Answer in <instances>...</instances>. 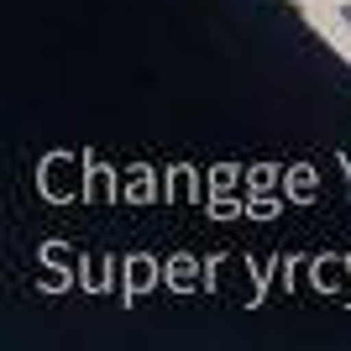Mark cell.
Segmentation results:
<instances>
[{
	"instance_id": "cell-1",
	"label": "cell",
	"mask_w": 351,
	"mask_h": 351,
	"mask_svg": "<svg viewBox=\"0 0 351 351\" xmlns=\"http://www.w3.org/2000/svg\"><path fill=\"white\" fill-rule=\"evenodd\" d=\"M89 189V168L73 152H53V158H43V194L47 199H79V194Z\"/></svg>"
},
{
	"instance_id": "cell-2",
	"label": "cell",
	"mask_w": 351,
	"mask_h": 351,
	"mask_svg": "<svg viewBox=\"0 0 351 351\" xmlns=\"http://www.w3.org/2000/svg\"><path fill=\"white\" fill-rule=\"evenodd\" d=\"M309 267H315V289L336 293L341 304H351V267L341 257H320V263H309Z\"/></svg>"
},
{
	"instance_id": "cell-3",
	"label": "cell",
	"mask_w": 351,
	"mask_h": 351,
	"mask_svg": "<svg viewBox=\"0 0 351 351\" xmlns=\"http://www.w3.org/2000/svg\"><path fill=\"white\" fill-rule=\"evenodd\" d=\"M89 205H116L121 189H116V173L105 168V162H89V189H84Z\"/></svg>"
},
{
	"instance_id": "cell-4",
	"label": "cell",
	"mask_w": 351,
	"mask_h": 351,
	"mask_svg": "<svg viewBox=\"0 0 351 351\" xmlns=\"http://www.w3.org/2000/svg\"><path fill=\"white\" fill-rule=\"evenodd\" d=\"M79 263H84V257H79V247H69V241H43V267H58V273H73Z\"/></svg>"
},
{
	"instance_id": "cell-5",
	"label": "cell",
	"mask_w": 351,
	"mask_h": 351,
	"mask_svg": "<svg viewBox=\"0 0 351 351\" xmlns=\"http://www.w3.org/2000/svg\"><path fill=\"white\" fill-rule=\"evenodd\" d=\"M121 199H132V205L158 199V189H152V173H147V168H132V173H126V184H121Z\"/></svg>"
},
{
	"instance_id": "cell-6",
	"label": "cell",
	"mask_w": 351,
	"mask_h": 351,
	"mask_svg": "<svg viewBox=\"0 0 351 351\" xmlns=\"http://www.w3.org/2000/svg\"><path fill=\"white\" fill-rule=\"evenodd\" d=\"M168 283L173 289H199V263H194L189 252H178L173 263H168Z\"/></svg>"
},
{
	"instance_id": "cell-7",
	"label": "cell",
	"mask_w": 351,
	"mask_h": 351,
	"mask_svg": "<svg viewBox=\"0 0 351 351\" xmlns=\"http://www.w3.org/2000/svg\"><path fill=\"white\" fill-rule=\"evenodd\" d=\"M126 267H132V273H126V289L132 293H147L152 283H158V263H152V257H132Z\"/></svg>"
},
{
	"instance_id": "cell-8",
	"label": "cell",
	"mask_w": 351,
	"mask_h": 351,
	"mask_svg": "<svg viewBox=\"0 0 351 351\" xmlns=\"http://www.w3.org/2000/svg\"><path fill=\"white\" fill-rule=\"evenodd\" d=\"M189 184H194V173H189V168H178V173H173V199H189Z\"/></svg>"
},
{
	"instance_id": "cell-9",
	"label": "cell",
	"mask_w": 351,
	"mask_h": 351,
	"mask_svg": "<svg viewBox=\"0 0 351 351\" xmlns=\"http://www.w3.org/2000/svg\"><path fill=\"white\" fill-rule=\"evenodd\" d=\"M293 194H299V199H315V184H309V168H299V173H293Z\"/></svg>"
},
{
	"instance_id": "cell-10",
	"label": "cell",
	"mask_w": 351,
	"mask_h": 351,
	"mask_svg": "<svg viewBox=\"0 0 351 351\" xmlns=\"http://www.w3.org/2000/svg\"><path fill=\"white\" fill-rule=\"evenodd\" d=\"M236 178H241L236 168H215V189H236Z\"/></svg>"
},
{
	"instance_id": "cell-11",
	"label": "cell",
	"mask_w": 351,
	"mask_h": 351,
	"mask_svg": "<svg viewBox=\"0 0 351 351\" xmlns=\"http://www.w3.org/2000/svg\"><path fill=\"white\" fill-rule=\"evenodd\" d=\"M341 21H346V27H351V0H346V5H341Z\"/></svg>"
}]
</instances>
